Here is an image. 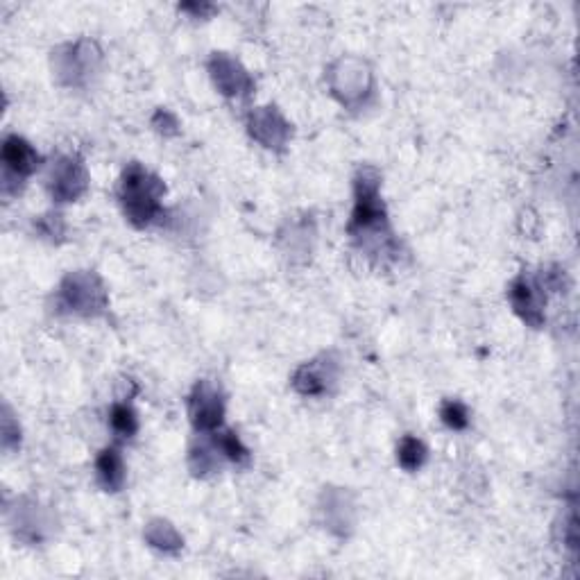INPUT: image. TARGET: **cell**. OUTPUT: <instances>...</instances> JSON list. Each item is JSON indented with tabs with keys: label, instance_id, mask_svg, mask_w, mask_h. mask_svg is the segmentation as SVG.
<instances>
[{
	"label": "cell",
	"instance_id": "2",
	"mask_svg": "<svg viewBox=\"0 0 580 580\" xmlns=\"http://www.w3.org/2000/svg\"><path fill=\"white\" fill-rule=\"evenodd\" d=\"M166 186L159 177L141 164H132L125 170L121 182V200L125 207V216L132 220L136 227L150 225L152 220L161 216V198H164Z\"/></svg>",
	"mask_w": 580,
	"mask_h": 580
},
{
	"label": "cell",
	"instance_id": "5",
	"mask_svg": "<svg viewBox=\"0 0 580 580\" xmlns=\"http://www.w3.org/2000/svg\"><path fill=\"white\" fill-rule=\"evenodd\" d=\"M98 62H100V53L96 44L80 41V44L68 46L66 53L55 55V73L64 84L80 87V84L87 82L89 75L96 71Z\"/></svg>",
	"mask_w": 580,
	"mask_h": 580
},
{
	"label": "cell",
	"instance_id": "13",
	"mask_svg": "<svg viewBox=\"0 0 580 580\" xmlns=\"http://www.w3.org/2000/svg\"><path fill=\"white\" fill-rule=\"evenodd\" d=\"M98 479L102 483V488L107 492H118L125 483V463L123 456L118 454L114 447H109L98 456Z\"/></svg>",
	"mask_w": 580,
	"mask_h": 580
},
{
	"label": "cell",
	"instance_id": "16",
	"mask_svg": "<svg viewBox=\"0 0 580 580\" xmlns=\"http://www.w3.org/2000/svg\"><path fill=\"white\" fill-rule=\"evenodd\" d=\"M213 447L218 449L220 456L229 458L232 463H245V460L250 458V451L243 447V442L238 440V435H234V433H216Z\"/></svg>",
	"mask_w": 580,
	"mask_h": 580
},
{
	"label": "cell",
	"instance_id": "15",
	"mask_svg": "<svg viewBox=\"0 0 580 580\" xmlns=\"http://www.w3.org/2000/svg\"><path fill=\"white\" fill-rule=\"evenodd\" d=\"M397 460L399 465L408 472H415V469H420L426 460V447L422 440L413 438V435H406V438L399 442V449H397Z\"/></svg>",
	"mask_w": 580,
	"mask_h": 580
},
{
	"label": "cell",
	"instance_id": "8",
	"mask_svg": "<svg viewBox=\"0 0 580 580\" xmlns=\"http://www.w3.org/2000/svg\"><path fill=\"white\" fill-rule=\"evenodd\" d=\"M211 78L216 82V87L225 96H245L252 91V80L245 73V68L236 62V59L227 55H216L211 59Z\"/></svg>",
	"mask_w": 580,
	"mask_h": 580
},
{
	"label": "cell",
	"instance_id": "11",
	"mask_svg": "<svg viewBox=\"0 0 580 580\" xmlns=\"http://www.w3.org/2000/svg\"><path fill=\"white\" fill-rule=\"evenodd\" d=\"M510 302H513L515 311L522 315L524 322L533 324V327L542 322V295L535 281L528 277L515 279L513 286H510Z\"/></svg>",
	"mask_w": 580,
	"mask_h": 580
},
{
	"label": "cell",
	"instance_id": "18",
	"mask_svg": "<svg viewBox=\"0 0 580 580\" xmlns=\"http://www.w3.org/2000/svg\"><path fill=\"white\" fill-rule=\"evenodd\" d=\"M440 415H442V422H445L449 429H454V431L465 429V426L469 424V413H467L465 404L454 402V399H449V402L442 404Z\"/></svg>",
	"mask_w": 580,
	"mask_h": 580
},
{
	"label": "cell",
	"instance_id": "10",
	"mask_svg": "<svg viewBox=\"0 0 580 580\" xmlns=\"http://www.w3.org/2000/svg\"><path fill=\"white\" fill-rule=\"evenodd\" d=\"M3 164H5V179L28 177L39 168L41 157L32 145L21 139V136H7L3 141Z\"/></svg>",
	"mask_w": 580,
	"mask_h": 580
},
{
	"label": "cell",
	"instance_id": "12",
	"mask_svg": "<svg viewBox=\"0 0 580 580\" xmlns=\"http://www.w3.org/2000/svg\"><path fill=\"white\" fill-rule=\"evenodd\" d=\"M331 379L334 377H331L329 365L313 361V363L302 365V368L295 372L293 386L297 392H300V395L318 397V395H322V392H327Z\"/></svg>",
	"mask_w": 580,
	"mask_h": 580
},
{
	"label": "cell",
	"instance_id": "3",
	"mask_svg": "<svg viewBox=\"0 0 580 580\" xmlns=\"http://www.w3.org/2000/svg\"><path fill=\"white\" fill-rule=\"evenodd\" d=\"M59 309L75 315H100L107 306V293L98 275L89 270L66 275L57 295Z\"/></svg>",
	"mask_w": 580,
	"mask_h": 580
},
{
	"label": "cell",
	"instance_id": "9",
	"mask_svg": "<svg viewBox=\"0 0 580 580\" xmlns=\"http://www.w3.org/2000/svg\"><path fill=\"white\" fill-rule=\"evenodd\" d=\"M250 134L266 148H284L290 136V125L275 107H263L250 116Z\"/></svg>",
	"mask_w": 580,
	"mask_h": 580
},
{
	"label": "cell",
	"instance_id": "6",
	"mask_svg": "<svg viewBox=\"0 0 580 580\" xmlns=\"http://www.w3.org/2000/svg\"><path fill=\"white\" fill-rule=\"evenodd\" d=\"M87 170L75 157H62L50 170V195L57 202H73L87 191Z\"/></svg>",
	"mask_w": 580,
	"mask_h": 580
},
{
	"label": "cell",
	"instance_id": "17",
	"mask_svg": "<svg viewBox=\"0 0 580 580\" xmlns=\"http://www.w3.org/2000/svg\"><path fill=\"white\" fill-rule=\"evenodd\" d=\"M112 426L114 431L121 435V438H132L139 429V420H136V413L127 404H116L112 408Z\"/></svg>",
	"mask_w": 580,
	"mask_h": 580
},
{
	"label": "cell",
	"instance_id": "19",
	"mask_svg": "<svg viewBox=\"0 0 580 580\" xmlns=\"http://www.w3.org/2000/svg\"><path fill=\"white\" fill-rule=\"evenodd\" d=\"M19 440H21L19 424H14L12 415L5 411V417H3V447L5 449H16V447H19Z\"/></svg>",
	"mask_w": 580,
	"mask_h": 580
},
{
	"label": "cell",
	"instance_id": "4",
	"mask_svg": "<svg viewBox=\"0 0 580 580\" xmlns=\"http://www.w3.org/2000/svg\"><path fill=\"white\" fill-rule=\"evenodd\" d=\"M329 78L331 89L347 107L363 105L365 98L372 93V75L356 59H343V62L336 64Z\"/></svg>",
	"mask_w": 580,
	"mask_h": 580
},
{
	"label": "cell",
	"instance_id": "1",
	"mask_svg": "<svg viewBox=\"0 0 580 580\" xmlns=\"http://www.w3.org/2000/svg\"><path fill=\"white\" fill-rule=\"evenodd\" d=\"M379 184L381 177L377 170L372 168H363L354 184L356 204L352 213V223H349V234H352L356 241H363L365 245H370L374 238H383V241L390 243L388 213L386 207H383Z\"/></svg>",
	"mask_w": 580,
	"mask_h": 580
},
{
	"label": "cell",
	"instance_id": "7",
	"mask_svg": "<svg viewBox=\"0 0 580 580\" xmlns=\"http://www.w3.org/2000/svg\"><path fill=\"white\" fill-rule=\"evenodd\" d=\"M191 422L198 431H216L223 424L225 402L211 383H198L189 402Z\"/></svg>",
	"mask_w": 580,
	"mask_h": 580
},
{
	"label": "cell",
	"instance_id": "14",
	"mask_svg": "<svg viewBox=\"0 0 580 580\" xmlns=\"http://www.w3.org/2000/svg\"><path fill=\"white\" fill-rule=\"evenodd\" d=\"M145 540L150 542V547H155L164 553H175L182 549V535H179L173 526L168 522H152L148 526V531H145Z\"/></svg>",
	"mask_w": 580,
	"mask_h": 580
}]
</instances>
